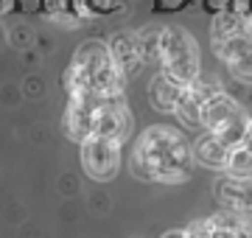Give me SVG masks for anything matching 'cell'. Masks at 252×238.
Wrapping results in <instances>:
<instances>
[{"label": "cell", "mask_w": 252, "mask_h": 238, "mask_svg": "<svg viewBox=\"0 0 252 238\" xmlns=\"http://www.w3.org/2000/svg\"><path fill=\"white\" fill-rule=\"evenodd\" d=\"M129 132H132V112L126 107L124 95H107V98H101L98 110H95V129H93V135L115 138L124 143Z\"/></svg>", "instance_id": "obj_8"}, {"label": "cell", "mask_w": 252, "mask_h": 238, "mask_svg": "<svg viewBox=\"0 0 252 238\" xmlns=\"http://www.w3.org/2000/svg\"><path fill=\"white\" fill-rule=\"evenodd\" d=\"M129 168L143 182L180 185L193 171V146L180 129L157 123L137 138L129 157Z\"/></svg>", "instance_id": "obj_1"}, {"label": "cell", "mask_w": 252, "mask_h": 238, "mask_svg": "<svg viewBox=\"0 0 252 238\" xmlns=\"http://www.w3.org/2000/svg\"><path fill=\"white\" fill-rule=\"evenodd\" d=\"M233 6V0H202V9L207 14H219V11H227Z\"/></svg>", "instance_id": "obj_21"}, {"label": "cell", "mask_w": 252, "mask_h": 238, "mask_svg": "<svg viewBox=\"0 0 252 238\" xmlns=\"http://www.w3.org/2000/svg\"><path fill=\"white\" fill-rule=\"evenodd\" d=\"M216 90H221L216 82H202L199 76L190 84H185V90H182L180 101H177V107H174V115L180 118L182 126L202 129V120H199V115H202V104H205Z\"/></svg>", "instance_id": "obj_9"}, {"label": "cell", "mask_w": 252, "mask_h": 238, "mask_svg": "<svg viewBox=\"0 0 252 238\" xmlns=\"http://www.w3.org/2000/svg\"><path fill=\"white\" fill-rule=\"evenodd\" d=\"M11 3H14V0H0V14H3V11H9Z\"/></svg>", "instance_id": "obj_25"}, {"label": "cell", "mask_w": 252, "mask_h": 238, "mask_svg": "<svg viewBox=\"0 0 252 238\" xmlns=\"http://www.w3.org/2000/svg\"><path fill=\"white\" fill-rule=\"evenodd\" d=\"M210 224V238H252V219L247 213L224 210L207 219Z\"/></svg>", "instance_id": "obj_13"}, {"label": "cell", "mask_w": 252, "mask_h": 238, "mask_svg": "<svg viewBox=\"0 0 252 238\" xmlns=\"http://www.w3.org/2000/svg\"><path fill=\"white\" fill-rule=\"evenodd\" d=\"M227 157H230V146L221 143L216 135H210L202 129V135L193 143V163L205 165V168H213V171H224Z\"/></svg>", "instance_id": "obj_12"}, {"label": "cell", "mask_w": 252, "mask_h": 238, "mask_svg": "<svg viewBox=\"0 0 252 238\" xmlns=\"http://www.w3.org/2000/svg\"><path fill=\"white\" fill-rule=\"evenodd\" d=\"M224 174L230 177H252V151L244 143L230 149V157H227Z\"/></svg>", "instance_id": "obj_17"}, {"label": "cell", "mask_w": 252, "mask_h": 238, "mask_svg": "<svg viewBox=\"0 0 252 238\" xmlns=\"http://www.w3.org/2000/svg\"><path fill=\"white\" fill-rule=\"evenodd\" d=\"M124 82L126 79L112 62L107 42H98V39H87L84 45L76 48L73 62L64 70L67 95H81V92H93L101 98L124 95Z\"/></svg>", "instance_id": "obj_2"}, {"label": "cell", "mask_w": 252, "mask_h": 238, "mask_svg": "<svg viewBox=\"0 0 252 238\" xmlns=\"http://www.w3.org/2000/svg\"><path fill=\"white\" fill-rule=\"evenodd\" d=\"M6 42V31H3V26H0V45Z\"/></svg>", "instance_id": "obj_26"}, {"label": "cell", "mask_w": 252, "mask_h": 238, "mask_svg": "<svg viewBox=\"0 0 252 238\" xmlns=\"http://www.w3.org/2000/svg\"><path fill=\"white\" fill-rule=\"evenodd\" d=\"M202 129L216 135L221 143L233 149L238 143H244V135H247V126H250V115L235 98H230L224 90H216L210 98L202 104Z\"/></svg>", "instance_id": "obj_4"}, {"label": "cell", "mask_w": 252, "mask_h": 238, "mask_svg": "<svg viewBox=\"0 0 252 238\" xmlns=\"http://www.w3.org/2000/svg\"><path fill=\"white\" fill-rule=\"evenodd\" d=\"M185 238H210V224L207 219H196L185 227Z\"/></svg>", "instance_id": "obj_19"}, {"label": "cell", "mask_w": 252, "mask_h": 238, "mask_svg": "<svg viewBox=\"0 0 252 238\" xmlns=\"http://www.w3.org/2000/svg\"><path fill=\"white\" fill-rule=\"evenodd\" d=\"M210 45H213V54L233 73V79L252 84V28H244V31L233 34V37L216 39Z\"/></svg>", "instance_id": "obj_6"}, {"label": "cell", "mask_w": 252, "mask_h": 238, "mask_svg": "<svg viewBox=\"0 0 252 238\" xmlns=\"http://www.w3.org/2000/svg\"><path fill=\"white\" fill-rule=\"evenodd\" d=\"M109 48V56H112V62L115 67L121 70L124 79H132L143 70V56H140V45H137V37L135 31H115L107 42Z\"/></svg>", "instance_id": "obj_11"}, {"label": "cell", "mask_w": 252, "mask_h": 238, "mask_svg": "<svg viewBox=\"0 0 252 238\" xmlns=\"http://www.w3.org/2000/svg\"><path fill=\"white\" fill-rule=\"evenodd\" d=\"M162 238H185V230H168Z\"/></svg>", "instance_id": "obj_24"}, {"label": "cell", "mask_w": 252, "mask_h": 238, "mask_svg": "<svg viewBox=\"0 0 252 238\" xmlns=\"http://www.w3.org/2000/svg\"><path fill=\"white\" fill-rule=\"evenodd\" d=\"M157 64L174 82L190 84L199 76V45L182 26H162Z\"/></svg>", "instance_id": "obj_3"}, {"label": "cell", "mask_w": 252, "mask_h": 238, "mask_svg": "<svg viewBox=\"0 0 252 238\" xmlns=\"http://www.w3.org/2000/svg\"><path fill=\"white\" fill-rule=\"evenodd\" d=\"M213 196L224 210L252 213V177H219L213 185Z\"/></svg>", "instance_id": "obj_10"}, {"label": "cell", "mask_w": 252, "mask_h": 238, "mask_svg": "<svg viewBox=\"0 0 252 238\" xmlns=\"http://www.w3.org/2000/svg\"><path fill=\"white\" fill-rule=\"evenodd\" d=\"M42 9H45L48 20L67 23V26H76L84 17L79 9V0H42Z\"/></svg>", "instance_id": "obj_15"}, {"label": "cell", "mask_w": 252, "mask_h": 238, "mask_svg": "<svg viewBox=\"0 0 252 238\" xmlns=\"http://www.w3.org/2000/svg\"><path fill=\"white\" fill-rule=\"evenodd\" d=\"M196 0H154V11H182Z\"/></svg>", "instance_id": "obj_20"}, {"label": "cell", "mask_w": 252, "mask_h": 238, "mask_svg": "<svg viewBox=\"0 0 252 238\" xmlns=\"http://www.w3.org/2000/svg\"><path fill=\"white\" fill-rule=\"evenodd\" d=\"M244 146L252 151V118H250V126H247V135H244Z\"/></svg>", "instance_id": "obj_23"}, {"label": "cell", "mask_w": 252, "mask_h": 238, "mask_svg": "<svg viewBox=\"0 0 252 238\" xmlns=\"http://www.w3.org/2000/svg\"><path fill=\"white\" fill-rule=\"evenodd\" d=\"M160 31H162V26H154V23L135 31L137 45H140V56H143L146 64L157 62V56H160Z\"/></svg>", "instance_id": "obj_16"}, {"label": "cell", "mask_w": 252, "mask_h": 238, "mask_svg": "<svg viewBox=\"0 0 252 238\" xmlns=\"http://www.w3.org/2000/svg\"><path fill=\"white\" fill-rule=\"evenodd\" d=\"M182 90H185V84L174 82L171 76H165L160 70V73L154 76V82L149 84V101H152V107L157 112H174Z\"/></svg>", "instance_id": "obj_14"}, {"label": "cell", "mask_w": 252, "mask_h": 238, "mask_svg": "<svg viewBox=\"0 0 252 238\" xmlns=\"http://www.w3.org/2000/svg\"><path fill=\"white\" fill-rule=\"evenodd\" d=\"M81 168L84 174L95 182H109L121 171V140L104 138V135H90L81 140Z\"/></svg>", "instance_id": "obj_5"}, {"label": "cell", "mask_w": 252, "mask_h": 238, "mask_svg": "<svg viewBox=\"0 0 252 238\" xmlns=\"http://www.w3.org/2000/svg\"><path fill=\"white\" fill-rule=\"evenodd\" d=\"M101 95L81 92V95H67V110H64V135L76 143L87 140L95 129V110H98Z\"/></svg>", "instance_id": "obj_7"}, {"label": "cell", "mask_w": 252, "mask_h": 238, "mask_svg": "<svg viewBox=\"0 0 252 238\" xmlns=\"http://www.w3.org/2000/svg\"><path fill=\"white\" fill-rule=\"evenodd\" d=\"M121 6V0H79V9L81 14L87 17H95V14H109V11H115Z\"/></svg>", "instance_id": "obj_18"}, {"label": "cell", "mask_w": 252, "mask_h": 238, "mask_svg": "<svg viewBox=\"0 0 252 238\" xmlns=\"http://www.w3.org/2000/svg\"><path fill=\"white\" fill-rule=\"evenodd\" d=\"M230 9L238 11V14H244V17H252V0H233Z\"/></svg>", "instance_id": "obj_22"}]
</instances>
